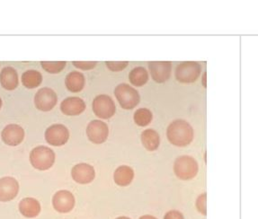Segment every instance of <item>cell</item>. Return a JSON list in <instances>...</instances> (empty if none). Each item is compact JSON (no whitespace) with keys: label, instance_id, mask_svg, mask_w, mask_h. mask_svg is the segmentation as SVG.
I'll return each mask as SVG.
<instances>
[{"label":"cell","instance_id":"6da1fadb","mask_svg":"<svg viewBox=\"0 0 258 219\" xmlns=\"http://www.w3.org/2000/svg\"><path fill=\"white\" fill-rule=\"evenodd\" d=\"M194 129L187 121L175 120L171 122L167 130L168 140L172 145L183 148L191 144L194 139Z\"/></svg>","mask_w":258,"mask_h":219},{"label":"cell","instance_id":"7a4b0ae2","mask_svg":"<svg viewBox=\"0 0 258 219\" xmlns=\"http://www.w3.org/2000/svg\"><path fill=\"white\" fill-rule=\"evenodd\" d=\"M30 162L35 169L46 171L54 165L55 153L52 149L40 145L31 151Z\"/></svg>","mask_w":258,"mask_h":219},{"label":"cell","instance_id":"3957f363","mask_svg":"<svg viewBox=\"0 0 258 219\" xmlns=\"http://www.w3.org/2000/svg\"><path fill=\"white\" fill-rule=\"evenodd\" d=\"M114 95L121 108L125 110H132L140 103L139 92L127 84H120L114 89Z\"/></svg>","mask_w":258,"mask_h":219},{"label":"cell","instance_id":"277c9868","mask_svg":"<svg viewBox=\"0 0 258 219\" xmlns=\"http://www.w3.org/2000/svg\"><path fill=\"white\" fill-rule=\"evenodd\" d=\"M199 166L194 157L189 156L179 157L175 162L174 172L177 178L183 181L191 180L196 176Z\"/></svg>","mask_w":258,"mask_h":219},{"label":"cell","instance_id":"5b68a950","mask_svg":"<svg viewBox=\"0 0 258 219\" xmlns=\"http://www.w3.org/2000/svg\"><path fill=\"white\" fill-rule=\"evenodd\" d=\"M202 72V66L196 61H183L175 68V78L180 83L196 82Z\"/></svg>","mask_w":258,"mask_h":219},{"label":"cell","instance_id":"8992f818","mask_svg":"<svg viewBox=\"0 0 258 219\" xmlns=\"http://www.w3.org/2000/svg\"><path fill=\"white\" fill-rule=\"evenodd\" d=\"M93 112L98 118L108 120L115 114L116 106L113 100L106 95H97L93 101Z\"/></svg>","mask_w":258,"mask_h":219},{"label":"cell","instance_id":"52a82bcc","mask_svg":"<svg viewBox=\"0 0 258 219\" xmlns=\"http://www.w3.org/2000/svg\"><path fill=\"white\" fill-rule=\"evenodd\" d=\"M57 94L49 87H43L40 89L34 96L35 107L42 112H49L52 110L57 104Z\"/></svg>","mask_w":258,"mask_h":219},{"label":"cell","instance_id":"ba28073f","mask_svg":"<svg viewBox=\"0 0 258 219\" xmlns=\"http://www.w3.org/2000/svg\"><path fill=\"white\" fill-rule=\"evenodd\" d=\"M70 138V131L62 124L51 125L45 131V139L48 144L54 147L65 145Z\"/></svg>","mask_w":258,"mask_h":219},{"label":"cell","instance_id":"9c48e42d","mask_svg":"<svg viewBox=\"0 0 258 219\" xmlns=\"http://www.w3.org/2000/svg\"><path fill=\"white\" fill-rule=\"evenodd\" d=\"M88 139L95 144H102L107 139L109 128L106 123L99 120H92L87 128Z\"/></svg>","mask_w":258,"mask_h":219},{"label":"cell","instance_id":"30bf717a","mask_svg":"<svg viewBox=\"0 0 258 219\" xmlns=\"http://www.w3.org/2000/svg\"><path fill=\"white\" fill-rule=\"evenodd\" d=\"M52 205L58 213H69L75 207V197L69 190H58L53 196Z\"/></svg>","mask_w":258,"mask_h":219},{"label":"cell","instance_id":"8fae6325","mask_svg":"<svg viewBox=\"0 0 258 219\" xmlns=\"http://www.w3.org/2000/svg\"><path fill=\"white\" fill-rule=\"evenodd\" d=\"M149 68L152 79L157 83H164L169 79L172 71L171 61H150Z\"/></svg>","mask_w":258,"mask_h":219},{"label":"cell","instance_id":"7c38bea8","mask_svg":"<svg viewBox=\"0 0 258 219\" xmlns=\"http://www.w3.org/2000/svg\"><path fill=\"white\" fill-rule=\"evenodd\" d=\"M19 191V183L15 178L0 179V201L9 202L17 197Z\"/></svg>","mask_w":258,"mask_h":219},{"label":"cell","instance_id":"4fadbf2b","mask_svg":"<svg viewBox=\"0 0 258 219\" xmlns=\"http://www.w3.org/2000/svg\"><path fill=\"white\" fill-rule=\"evenodd\" d=\"M2 140L5 144L16 147L20 145L25 138V130L21 126L17 124H9L5 127L1 133Z\"/></svg>","mask_w":258,"mask_h":219},{"label":"cell","instance_id":"5bb4252c","mask_svg":"<svg viewBox=\"0 0 258 219\" xmlns=\"http://www.w3.org/2000/svg\"><path fill=\"white\" fill-rule=\"evenodd\" d=\"M71 176L79 184H88L96 177V171L93 166L81 163L76 165L71 170Z\"/></svg>","mask_w":258,"mask_h":219},{"label":"cell","instance_id":"9a60e30c","mask_svg":"<svg viewBox=\"0 0 258 219\" xmlns=\"http://www.w3.org/2000/svg\"><path fill=\"white\" fill-rule=\"evenodd\" d=\"M60 110L68 116L79 115L86 110V104L79 97H68L63 100L60 104Z\"/></svg>","mask_w":258,"mask_h":219},{"label":"cell","instance_id":"2e32d148","mask_svg":"<svg viewBox=\"0 0 258 219\" xmlns=\"http://www.w3.org/2000/svg\"><path fill=\"white\" fill-rule=\"evenodd\" d=\"M19 211L27 218L36 217L41 212V204L34 198H25L19 203Z\"/></svg>","mask_w":258,"mask_h":219},{"label":"cell","instance_id":"e0dca14e","mask_svg":"<svg viewBox=\"0 0 258 219\" xmlns=\"http://www.w3.org/2000/svg\"><path fill=\"white\" fill-rule=\"evenodd\" d=\"M0 83L6 90L12 91L18 86V74L15 68L6 66L0 72Z\"/></svg>","mask_w":258,"mask_h":219},{"label":"cell","instance_id":"ac0fdd59","mask_svg":"<svg viewBox=\"0 0 258 219\" xmlns=\"http://www.w3.org/2000/svg\"><path fill=\"white\" fill-rule=\"evenodd\" d=\"M134 178V171L128 166H119L113 174V180L119 186H128Z\"/></svg>","mask_w":258,"mask_h":219},{"label":"cell","instance_id":"d6986e66","mask_svg":"<svg viewBox=\"0 0 258 219\" xmlns=\"http://www.w3.org/2000/svg\"><path fill=\"white\" fill-rule=\"evenodd\" d=\"M65 84L70 91L78 93L81 91L85 87V77L79 71H72L66 77Z\"/></svg>","mask_w":258,"mask_h":219},{"label":"cell","instance_id":"ffe728a7","mask_svg":"<svg viewBox=\"0 0 258 219\" xmlns=\"http://www.w3.org/2000/svg\"><path fill=\"white\" fill-rule=\"evenodd\" d=\"M142 145L149 151H155L158 149L160 144V136L158 133L152 129L149 128L144 130L142 134Z\"/></svg>","mask_w":258,"mask_h":219},{"label":"cell","instance_id":"44dd1931","mask_svg":"<svg viewBox=\"0 0 258 219\" xmlns=\"http://www.w3.org/2000/svg\"><path fill=\"white\" fill-rule=\"evenodd\" d=\"M42 81V76L39 71L31 70L25 71L22 76V83L26 88L33 89L39 87Z\"/></svg>","mask_w":258,"mask_h":219},{"label":"cell","instance_id":"7402d4cb","mask_svg":"<svg viewBox=\"0 0 258 219\" xmlns=\"http://www.w3.org/2000/svg\"><path fill=\"white\" fill-rule=\"evenodd\" d=\"M130 82L135 87H142L146 85L149 80V74L145 67L136 66L130 72Z\"/></svg>","mask_w":258,"mask_h":219},{"label":"cell","instance_id":"603a6c76","mask_svg":"<svg viewBox=\"0 0 258 219\" xmlns=\"http://www.w3.org/2000/svg\"><path fill=\"white\" fill-rule=\"evenodd\" d=\"M152 112L147 108H140L134 112V121L140 127L148 126L152 121Z\"/></svg>","mask_w":258,"mask_h":219},{"label":"cell","instance_id":"cb8c5ba5","mask_svg":"<svg viewBox=\"0 0 258 219\" xmlns=\"http://www.w3.org/2000/svg\"><path fill=\"white\" fill-rule=\"evenodd\" d=\"M67 62L66 61H42V68L50 74H57L62 71Z\"/></svg>","mask_w":258,"mask_h":219},{"label":"cell","instance_id":"d4e9b609","mask_svg":"<svg viewBox=\"0 0 258 219\" xmlns=\"http://www.w3.org/2000/svg\"><path fill=\"white\" fill-rule=\"evenodd\" d=\"M196 207L200 213L204 214V215H207V193L206 192H204L198 197L196 200Z\"/></svg>","mask_w":258,"mask_h":219},{"label":"cell","instance_id":"484cf974","mask_svg":"<svg viewBox=\"0 0 258 219\" xmlns=\"http://www.w3.org/2000/svg\"><path fill=\"white\" fill-rule=\"evenodd\" d=\"M105 65L110 70L121 71L129 65L128 61H106Z\"/></svg>","mask_w":258,"mask_h":219},{"label":"cell","instance_id":"4316f807","mask_svg":"<svg viewBox=\"0 0 258 219\" xmlns=\"http://www.w3.org/2000/svg\"><path fill=\"white\" fill-rule=\"evenodd\" d=\"M96 61H73V65L77 68H80L83 70H90L96 66Z\"/></svg>","mask_w":258,"mask_h":219},{"label":"cell","instance_id":"83f0119b","mask_svg":"<svg viewBox=\"0 0 258 219\" xmlns=\"http://www.w3.org/2000/svg\"><path fill=\"white\" fill-rule=\"evenodd\" d=\"M164 219H184L183 215L180 211L171 210L168 211L167 214L164 216Z\"/></svg>","mask_w":258,"mask_h":219},{"label":"cell","instance_id":"f1b7e54d","mask_svg":"<svg viewBox=\"0 0 258 219\" xmlns=\"http://www.w3.org/2000/svg\"><path fill=\"white\" fill-rule=\"evenodd\" d=\"M206 78H207V72H204V76H203V86L204 87H207V81H206Z\"/></svg>","mask_w":258,"mask_h":219},{"label":"cell","instance_id":"f546056e","mask_svg":"<svg viewBox=\"0 0 258 219\" xmlns=\"http://www.w3.org/2000/svg\"><path fill=\"white\" fill-rule=\"evenodd\" d=\"M140 219H158L156 218L155 216H153V215H142V217Z\"/></svg>","mask_w":258,"mask_h":219},{"label":"cell","instance_id":"4dcf8cb0","mask_svg":"<svg viewBox=\"0 0 258 219\" xmlns=\"http://www.w3.org/2000/svg\"><path fill=\"white\" fill-rule=\"evenodd\" d=\"M116 219H131L129 217H127V216H121V217H118Z\"/></svg>","mask_w":258,"mask_h":219},{"label":"cell","instance_id":"1f68e13d","mask_svg":"<svg viewBox=\"0 0 258 219\" xmlns=\"http://www.w3.org/2000/svg\"><path fill=\"white\" fill-rule=\"evenodd\" d=\"M1 106H2V100L0 98V108H1Z\"/></svg>","mask_w":258,"mask_h":219}]
</instances>
